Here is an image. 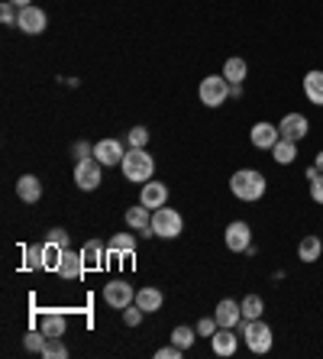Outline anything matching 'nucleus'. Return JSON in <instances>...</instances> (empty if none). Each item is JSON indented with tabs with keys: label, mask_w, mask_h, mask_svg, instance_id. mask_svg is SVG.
I'll return each instance as SVG.
<instances>
[{
	"label": "nucleus",
	"mask_w": 323,
	"mask_h": 359,
	"mask_svg": "<svg viewBox=\"0 0 323 359\" xmlns=\"http://www.w3.org/2000/svg\"><path fill=\"white\" fill-rule=\"evenodd\" d=\"M230 191H233V198L252 204V201H259L266 194V175L256 172V168H240V172H233V178H230Z\"/></svg>",
	"instance_id": "nucleus-1"
},
{
	"label": "nucleus",
	"mask_w": 323,
	"mask_h": 359,
	"mask_svg": "<svg viewBox=\"0 0 323 359\" xmlns=\"http://www.w3.org/2000/svg\"><path fill=\"white\" fill-rule=\"evenodd\" d=\"M120 168H123L126 182H136V184H146L152 182V175H156V159H152L146 149H126L123 162H120Z\"/></svg>",
	"instance_id": "nucleus-2"
},
{
	"label": "nucleus",
	"mask_w": 323,
	"mask_h": 359,
	"mask_svg": "<svg viewBox=\"0 0 323 359\" xmlns=\"http://www.w3.org/2000/svg\"><path fill=\"white\" fill-rule=\"evenodd\" d=\"M242 340H246L249 353H256V356H266V353L275 346L272 327H268L262 318H256V320H242Z\"/></svg>",
	"instance_id": "nucleus-3"
},
{
	"label": "nucleus",
	"mask_w": 323,
	"mask_h": 359,
	"mask_svg": "<svg viewBox=\"0 0 323 359\" xmlns=\"http://www.w3.org/2000/svg\"><path fill=\"white\" fill-rule=\"evenodd\" d=\"M184 230V220L174 208H158L152 210V236H162V240H178Z\"/></svg>",
	"instance_id": "nucleus-4"
},
{
	"label": "nucleus",
	"mask_w": 323,
	"mask_h": 359,
	"mask_svg": "<svg viewBox=\"0 0 323 359\" xmlns=\"http://www.w3.org/2000/svg\"><path fill=\"white\" fill-rule=\"evenodd\" d=\"M198 97H200V104H204V107H220V104H226V97H230V81H226L224 75L200 78Z\"/></svg>",
	"instance_id": "nucleus-5"
},
{
	"label": "nucleus",
	"mask_w": 323,
	"mask_h": 359,
	"mask_svg": "<svg viewBox=\"0 0 323 359\" xmlns=\"http://www.w3.org/2000/svg\"><path fill=\"white\" fill-rule=\"evenodd\" d=\"M100 168H104V165H100L94 156H88V159H78L75 162V184L81 188V191H97L100 182H104Z\"/></svg>",
	"instance_id": "nucleus-6"
},
{
	"label": "nucleus",
	"mask_w": 323,
	"mask_h": 359,
	"mask_svg": "<svg viewBox=\"0 0 323 359\" xmlns=\"http://www.w3.org/2000/svg\"><path fill=\"white\" fill-rule=\"evenodd\" d=\"M224 243L230 252H252V226L246 220H233L226 224V233H224Z\"/></svg>",
	"instance_id": "nucleus-7"
},
{
	"label": "nucleus",
	"mask_w": 323,
	"mask_h": 359,
	"mask_svg": "<svg viewBox=\"0 0 323 359\" xmlns=\"http://www.w3.org/2000/svg\"><path fill=\"white\" fill-rule=\"evenodd\" d=\"M104 301H107L114 311H123L136 301V288L130 282H123V278H114V282L104 285Z\"/></svg>",
	"instance_id": "nucleus-8"
},
{
	"label": "nucleus",
	"mask_w": 323,
	"mask_h": 359,
	"mask_svg": "<svg viewBox=\"0 0 323 359\" xmlns=\"http://www.w3.org/2000/svg\"><path fill=\"white\" fill-rule=\"evenodd\" d=\"M17 26H20V33H26V36H39V33H46L49 17H46V10H39L36 4H29V7L20 10Z\"/></svg>",
	"instance_id": "nucleus-9"
},
{
	"label": "nucleus",
	"mask_w": 323,
	"mask_h": 359,
	"mask_svg": "<svg viewBox=\"0 0 323 359\" xmlns=\"http://www.w3.org/2000/svg\"><path fill=\"white\" fill-rule=\"evenodd\" d=\"M278 130H282V140L301 142V140H307V133H310V120H307L304 114H284Z\"/></svg>",
	"instance_id": "nucleus-10"
},
{
	"label": "nucleus",
	"mask_w": 323,
	"mask_h": 359,
	"mask_svg": "<svg viewBox=\"0 0 323 359\" xmlns=\"http://www.w3.org/2000/svg\"><path fill=\"white\" fill-rule=\"evenodd\" d=\"M282 140V130L275 123H268V120H262V123H252V130H249V142L256 146V149H268L272 152V146Z\"/></svg>",
	"instance_id": "nucleus-11"
},
{
	"label": "nucleus",
	"mask_w": 323,
	"mask_h": 359,
	"mask_svg": "<svg viewBox=\"0 0 323 359\" xmlns=\"http://www.w3.org/2000/svg\"><path fill=\"white\" fill-rule=\"evenodd\" d=\"M123 156H126V149L120 140H97V146H94V159L100 165H120Z\"/></svg>",
	"instance_id": "nucleus-12"
},
{
	"label": "nucleus",
	"mask_w": 323,
	"mask_h": 359,
	"mask_svg": "<svg viewBox=\"0 0 323 359\" xmlns=\"http://www.w3.org/2000/svg\"><path fill=\"white\" fill-rule=\"evenodd\" d=\"M84 269H88V266H84V256H81V252L65 250V252H62V262H58L55 272L65 278V282H78V278L84 276Z\"/></svg>",
	"instance_id": "nucleus-13"
},
{
	"label": "nucleus",
	"mask_w": 323,
	"mask_h": 359,
	"mask_svg": "<svg viewBox=\"0 0 323 359\" xmlns=\"http://www.w3.org/2000/svg\"><path fill=\"white\" fill-rule=\"evenodd\" d=\"M210 346H214L217 356H233L236 346H240V337L233 327H217V334L210 337Z\"/></svg>",
	"instance_id": "nucleus-14"
},
{
	"label": "nucleus",
	"mask_w": 323,
	"mask_h": 359,
	"mask_svg": "<svg viewBox=\"0 0 323 359\" xmlns=\"http://www.w3.org/2000/svg\"><path fill=\"white\" fill-rule=\"evenodd\" d=\"M165 201H168V188L162 182H146L142 184L139 204H146L149 210H158V208H165Z\"/></svg>",
	"instance_id": "nucleus-15"
},
{
	"label": "nucleus",
	"mask_w": 323,
	"mask_h": 359,
	"mask_svg": "<svg viewBox=\"0 0 323 359\" xmlns=\"http://www.w3.org/2000/svg\"><path fill=\"white\" fill-rule=\"evenodd\" d=\"M214 318H217V324H220V327H240L242 324V308L236 304V301L224 298L220 304H217Z\"/></svg>",
	"instance_id": "nucleus-16"
},
{
	"label": "nucleus",
	"mask_w": 323,
	"mask_h": 359,
	"mask_svg": "<svg viewBox=\"0 0 323 359\" xmlns=\"http://www.w3.org/2000/svg\"><path fill=\"white\" fill-rule=\"evenodd\" d=\"M126 226H130V230H136V233H142V236H149V230H152L149 208H146V204H139V208L126 210Z\"/></svg>",
	"instance_id": "nucleus-17"
},
{
	"label": "nucleus",
	"mask_w": 323,
	"mask_h": 359,
	"mask_svg": "<svg viewBox=\"0 0 323 359\" xmlns=\"http://www.w3.org/2000/svg\"><path fill=\"white\" fill-rule=\"evenodd\" d=\"M304 97L314 104V107H323V72H307L304 75Z\"/></svg>",
	"instance_id": "nucleus-18"
},
{
	"label": "nucleus",
	"mask_w": 323,
	"mask_h": 359,
	"mask_svg": "<svg viewBox=\"0 0 323 359\" xmlns=\"http://www.w3.org/2000/svg\"><path fill=\"white\" fill-rule=\"evenodd\" d=\"M17 198L26 201V204H36L42 198V182L36 175H20L17 182Z\"/></svg>",
	"instance_id": "nucleus-19"
},
{
	"label": "nucleus",
	"mask_w": 323,
	"mask_h": 359,
	"mask_svg": "<svg viewBox=\"0 0 323 359\" xmlns=\"http://www.w3.org/2000/svg\"><path fill=\"white\" fill-rule=\"evenodd\" d=\"M162 301H165V294L158 292V288H152V285H146V288H139V292H136L133 304H139L146 314H156V311L162 308Z\"/></svg>",
	"instance_id": "nucleus-20"
},
{
	"label": "nucleus",
	"mask_w": 323,
	"mask_h": 359,
	"mask_svg": "<svg viewBox=\"0 0 323 359\" xmlns=\"http://www.w3.org/2000/svg\"><path fill=\"white\" fill-rule=\"evenodd\" d=\"M323 256V240L320 236H304V240L298 243V259L301 262H307V266H310V262H317Z\"/></svg>",
	"instance_id": "nucleus-21"
},
{
	"label": "nucleus",
	"mask_w": 323,
	"mask_h": 359,
	"mask_svg": "<svg viewBox=\"0 0 323 359\" xmlns=\"http://www.w3.org/2000/svg\"><path fill=\"white\" fill-rule=\"evenodd\" d=\"M110 256H133L136 252V236L133 233H114L107 243Z\"/></svg>",
	"instance_id": "nucleus-22"
},
{
	"label": "nucleus",
	"mask_w": 323,
	"mask_h": 359,
	"mask_svg": "<svg viewBox=\"0 0 323 359\" xmlns=\"http://www.w3.org/2000/svg\"><path fill=\"white\" fill-rule=\"evenodd\" d=\"M272 159L278 162V165H291V162L298 159V142H291V140H278L272 146Z\"/></svg>",
	"instance_id": "nucleus-23"
},
{
	"label": "nucleus",
	"mask_w": 323,
	"mask_h": 359,
	"mask_svg": "<svg viewBox=\"0 0 323 359\" xmlns=\"http://www.w3.org/2000/svg\"><path fill=\"white\" fill-rule=\"evenodd\" d=\"M81 256H84V266H88V269H100V266H104V256H107V250H104L97 240H88L81 246Z\"/></svg>",
	"instance_id": "nucleus-24"
},
{
	"label": "nucleus",
	"mask_w": 323,
	"mask_h": 359,
	"mask_svg": "<svg viewBox=\"0 0 323 359\" xmlns=\"http://www.w3.org/2000/svg\"><path fill=\"white\" fill-rule=\"evenodd\" d=\"M246 72H249L246 59H226V62H224V72H220V75H224L230 84H242V81H246Z\"/></svg>",
	"instance_id": "nucleus-25"
},
{
	"label": "nucleus",
	"mask_w": 323,
	"mask_h": 359,
	"mask_svg": "<svg viewBox=\"0 0 323 359\" xmlns=\"http://www.w3.org/2000/svg\"><path fill=\"white\" fill-rule=\"evenodd\" d=\"M240 308H242V320H256L266 314V301L259 298V294H246V298L240 301Z\"/></svg>",
	"instance_id": "nucleus-26"
},
{
	"label": "nucleus",
	"mask_w": 323,
	"mask_h": 359,
	"mask_svg": "<svg viewBox=\"0 0 323 359\" xmlns=\"http://www.w3.org/2000/svg\"><path fill=\"white\" fill-rule=\"evenodd\" d=\"M39 330L46 337H65L68 320L62 318V314H46V318H42V324H39Z\"/></svg>",
	"instance_id": "nucleus-27"
},
{
	"label": "nucleus",
	"mask_w": 323,
	"mask_h": 359,
	"mask_svg": "<svg viewBox=\"0 0 323 359\" xmlns=\"http://www.w3.org/2000/svg\"><path fill=\"white\" fill-rule=\"evenodd\" d=\"M194 340H198V330H194V327H174L172 330V343L174 346H181V350H191V346H194Z\"/></svg>",
	"instance_id": "nucleus-28"
},
{
	"label": "nucleus",
	"mask_w": 323,
	"mask_h": 359,
	"mask_svg": "<svg viewBox=\"0 0 323 359\" xmlns=\"http://www.w3.org/2000/svg\"><path fill=\"white\" fill-rule=\"evenodd\" d=\"M62 246L58 243H52V240H46L42 243V262H46V269H58V262H62Z\"/></svg>",
	"instance_id": "nucleus-29"
},
{
	"label": "nucleus",
	"mask_w": 323,
	"mask_h": 359,
	"mask_svg": "<svg viewBox=\"0 0 323 359\" xmlns=\"http://www.w3.org/2000/svg\"><path fill=\"white\" fill-rule=\"evenodd\" d=\"M42 356H46V359H65V356H68V346L62 343V337H46Z\"/></svg>",
	"instance_id": "nucleus-30"
},
{
	"label": "nucleus",
	"mask_w": 323,
	"mask_h": 359,
	"mask_svg": "<svg viewBox=\"0 0 323 359\" xmlns=\"http://www.w3.org/2000/svg\"><path fill=\"white\" fill-rule=\"evenodd\" d=\"M126 142H130L133 149H146V142H149V130H146V126H133V130L126 133Z\"/></svg>",
	"instance_id": "nucleus-31"
},
{
	"label": "nucleus",
	"mask_w": 323,
	"mask_h": 359,
	"mask_svg": "<svg viewBox=\"0 0 323 359\" xmlns=\"http://www.w3.org/2000/svg\"><path fill=\"white\" fill-rule=\"evenodd\" d=\"M142 318H146V311H142L139 304H130V308H123V324L126 327H139Z\"/></svg>",
	"instance_id": "nucleus-32"
},
{
	"label": "nucleus",
	"mask_w": 323,
	"mask_h": 359,
	"mask_svg": "<svg viewBox=\"0 0 323 359\" xmlns=\"http://www.w3.org/2000/svg\"><path fill=\"white\" fill-rule=\"evenodd\" d=\"M23 346H26L29 353H42V346H46V334H42V330H33V334H26Z\"/></svg>",
	"instance_id": "nucleus-33"
},
{
	"label": "nucleus",
	"mask_w": 323,
	"mask_h": 359,
	"mask_svg": "<svg viewBox=\"0 0 323 359\" xmlns=\"http://www.w3.org/2000/svg\"><path fill=\"white\" fill-rule=\"evenodd\" d=\"M26 269H46V262H42V246H26Z\"/></svg>",
	"instance_id": "nucleus-34"
},
{
	"label": "nucleus",
	"mask_w": 323,
	"mask_h": 359,
	"mask_svg": "<svg viewBox=\"0 0 323 359\" xmlns=\"http://www.w3.org/2000/svg\"><path fill=\"white\" fill-rule=\"evenodd\" d=\"M17 4H10V0H4V7H0V20H4V26H17Z\"/></svg>",
	"instance_id": "nucleus-35"
},
{
	"label": "nucleus",
	"mask_w": 323,
	"mask_h": 359,
	"mask_svg": "<svg viewBox=\"0 0 323 359\" xmlns=\"http://www.w3.org/2000/svg\"><path fill=\"white\" fill-rule=\"evenodd\" d=\"M217 327H220V324H217V318H200L194 330H198V337H214Z\"/></svg>",
	"instance_id": "nucleus-36"
},
{
	"label": "nucleus",
	"mask_w": 323,
	"mask_h": 359,
	"mask_svg": "<svg viewBox=\"0 0 323 359\" xmlns=\"http://www.w3.org/2000/svg\"><path fill=\"white\" fill-rule=\"evenodd\" d=\"M181 346H174V343H168V346H162V350L156 353V359H181Z\"/></svg>",
	"instance_id": "nucleus-37"
},
{
	"label": "nucleus",
	"mask_w": 323,
	"mask_h": 359,
	"mask_svg": "<svg viewBox=\"0 0 323 359\" xmlns=\"http://www.w3.org/2000/svg\"><path fill=\"white\" fill-rule=\"evenodd\" d=\"M310 198H314L317 204H323V172L314 178V182H310Z\"/></svg>",
	"instance_id": "nucleus-38"
},
{
	"label": "nucleus",
	"mask_w": 323,
	"mask_h": 359,
	"mask_svg": "<svg viewBox=\"0 0 323 359\" xmlns=\"http://www.w3.org/2000/svg\"><path fill=\"white\" fill-rule=\"evenodd\" d=\"M49 240L58 243L62 250H68V230H62V226H55V230H49Z\"/></svg>",
	"instance_id": "nucleus-39"
},
{
	"label": "nucleus",
	"mask_w": 323,
	"mask_h": 359,
	"mask_svg": "<svg viewBox=\"0 0 323 359\" xmlns=\"http://www.w3.org/2000/svg\"><path fill=\"white\" fill-rule=\"evenodd\" d=\"M88 156H94L91 142H75V159H88Z\"/></svg>",
	"instance_id": "nucleus-40"
},
{
	"label": "nucleus",
	"mask_w": 323,
	"mask_h": 359,
	"mask_svg": "<svg viewBox=\"0 0 323 359\" xmlns=\"http://www.w3.org/2000/svg\"><path fill=\"white\" fill-rule=\"evenodd\" d=\"M230 97H242V84H230Z\"/></svg>",
	"instance_id": "nucleus-41"
},
{
	"label": "nucleus",
	"mask_w": 323,
	"mask_h": 359,
	"mask_svg": "<svg viewBox=\"0 0 323 359\" xmlns=\"http://www.w3.org/2000/svg\"><path fill=\"white\" fill-rule=\"evenodd\" d=\"M314 165H317V168H320V172H323V149H320V152H317V159H314Z\"/></svg>",
	"instance_id": "nucleus-42"
},
{
	"label": "nucleus",
	"mask_w": 323,
	"mask_h": 359,
	"mask_svg": "<svg viewBox=\"0 0 323 359\" xmlns=\"http://www.w3.org/2000/svg\"><path fill=\"white\" fill-rule=\"evenodd\" d=\"M10 4H17V7L23 10V7H29V4H33V0H10Z\"/></svg>",
	"instance_id": "nucleus-43"
}]
</instances>
